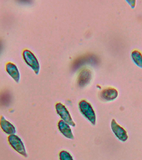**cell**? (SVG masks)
<instances>
[{
  "mask_svg": "<svg viewBox=\"0 0 142 160\" xmlns=\"http://www.w3.org/2000/svg\"><path fill=\"white\" fill-rule=\"evenodd\" d=\"M78 108L81 113L93 125L96 124V115L95 112L91 104L83 100L78 103Z\"/></svg>",
  "mask_w": 142,
  "mask_h": 160,
  "instance_id": "6da1fadb",
  "label": "cell"
},
{
  "mask_svg": "<svg viewBox=\"0 0 142 160\" xmlns=\"http://www.w3.org/2000/svg\"><path fill=\"white\" fill-rule=\"evenodd\" d=\"M8 141L10 145L18 153L25 157H27L24 144L21 138L17 135H10L8 137Z\"/></svg>",
  "mask_w": 142,
  "mask_h": 160,
  "instance_id": "7a4b0ae2",
  "label": "cell"
},
{
  "mask_svg": "<svg viewBox=\"0 0 142 160\" xmlns=\"http://www.w3.org/2000/svg\"><path fill=\"white\" fill-rule=\"evenodd\" d=\"M55 109L57 114L62 120L72 127L76 126V124L72 119L70 114L64 105L61 102H58L56 104Z\"/></svg>",
  "mask_w": 142,
  "mask_h": 160,
  "instance_id": "3957f363",
  "label": "cell"
},
{
  "mask_svg": "<svg viewBox=\"0 0 142 160\" xmlns=\"http://www.w3.org/2000/svg\"><path fill=\"white\" fill-rule=\"evenodd\" d=\"M22 55L26 63L32 68L36 73H38L39 71V64L34 55L31 51L26 50L23 51Z\"/></svg>",
  "mask_w": 142,
  "mask_h": 160,
  "instance_id": "277c9868",
  "label": "cell"
},
{
  "mask_svg": "<svg viewBox=\"0 0 142 160\" xmlns=\"http://www.w3.org/2000/svg\"><path fill=\"white\" fill-rule=\"evenodd\" d=\"M111 128L118 139L122 141H126L128 138L126 131L116 122L114 119H112L111 122Z\"/></svg>",
  "mask_w": 142,
  "mask_h": 160,
  "instance_id": "5b68a950",
  "label": "cell"
},
{
  "mask_svg": "<svg viewBox=\"0 0 142 160\" xmlns=\"http://www.w3.org/2000/svg\"><path fill=\"white\" fill-rule=\"evenodd\" d=\"M0 126L2 131L7 135H14L16 133L14 126L6 120L3 116H1L0 118Z\"/></svg>",
  "mask_w": 142,
  "mask_h": 160,
  "instance_id": "8992f818",
  "label": "cell"
},
{
  "mask_svg": "<svg viewBox=\"0 0 142 160\" xmlns=\"http://www.w3.org/2000/svg\"><path fill=\"white\" fill-rule=\"evenodd\" d=\"M58 127L60 132L64 137L70 139H74V136L72 132V129L70 127L69 125L67 122H64L63 120H60L58 122Z\"/></svg>",
  "mask_w": 142,
  "mask_h": 160,
  "instance_id": "52a82bcc",
  "label": "cell"
},
{
  "mask_svg": "<svg viewBox=\"0 0 142 160\" xmlns=\"http://www.w3.org/2000/svg\"><path fill=\"white\" fill-rule=\"evenodd\" d=\"M118 96V92L116 89L109 87L105 89L101 93V97L105 101H110L115 99Z\"/></svg>",
  "mask_w": 142,
  "mask_h": 160,
  "instance_id": "ba28073f",
  "label": "cell"
},
{
  "mask_svg": "<svg viewBox=\"0 0 142 160\" xmlns=\"http://www.w3.org/2000/svg\"><path fill=\"white\" fill-rule=\"evenodd\" d=\"M92 78L90 71L88 70H83L78 76V83L80 87H84L88 85Z\"/></svg>",
  "mask_w": 142,
  "mask_h": 160,
  "instance_id": "9c48e42d",
  "label": "cell"
},
{
  "mask_svg": "<svg viewBox=\"0 0 142 160\" xmlns=\"http://www.w3.org/2000/svg\"><path fill=\"white\" fill-rule=\"evenodd\" d=\"M6 70L8 74L17 82H19L20 75L17 66L13 63L9 62L6 65Z\"/></svg>",
  "mask_w": 142,
  "mask_h": 160,
  "instance_id": "30bf717a",
  "label": "cell"
},
{
  "mask_svg": "<svg viewBox=\"0 0 142 160\" xmlns=\"http://www.w3.org/2000/svg\"><path fill=\"white\" fill-rule=\"evenodd\" d=\"M131 57L133 61L139 67L142 68V54L138 50L132 51Z\"/></svg>",
  "mask_w": 142,
  "mask_h": 160,
  "instance_id": "8fae6325",
  "label": "cell"
},
{
  "mask_svg": "<svg viewBox=\"0 0 142 160\" xmlns=\"http://www.w3.org/2000/svg\"><path fill=\"white\" fill-rule=\"evenodd\" d=\"M59 156L60 160H73L70 153L64 150L60 152Z\"/></svg>",
  "mask_w": 142,
  "mask_h": 160,
  "instance_id": "7c38bea8",
  "label": "cell"
},
{
  "mask_svg": "<svg viewBox=\"0 0 142 160\" xmlns=\"http://www.w3.org/2000/svg\"><path fill=\"white\" fill-rule=\"evenodd\" d=\"M2 41H1V40H0V52H1V50H2Z\"/></svg>",
  "mask_w": 142,
  "mask_h": 160,
  "instance_id": "4fadbf2b",
  "label": "cell"
}]
</instances>
